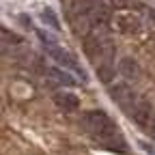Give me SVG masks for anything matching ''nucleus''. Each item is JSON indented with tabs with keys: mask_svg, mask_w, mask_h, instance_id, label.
Wrapping results in <instances>:
<instances>
[{
	"mask_svg": "<svg viewBox=\"0 0 155 155\" xmlns=\"http://www.w3.org/2000/svg\"><path fill=\"white\" fill-rule=\"evenodd\" d=\"M110 5H112L114 9H127V7L131 5V0H110Z\"/></svg>",
	"mask_w": 155,
	"mask_h": 155,
	"instance_id": "obj_14",
	"label": "nucleus"
},
{
	"mask_svg": "<svg viewBox=\"0 0 155 155\" xmlns=\"http://www.w3.org/2000/svg\"><path fill=\"white\" fill-rule=\"evenodd\" d=\"M119 71H121V75L125 78V80H129V82L140 80V75H142V69H140L138 61H136V58H131V56L121 58V63H119Z\"/></svg>",
	"mask_w": 155,
	"mask_h": 155,
	"instance_id": "obj_5",
	"label": "nucleus"
},
{
	"mask_svg": "<svg viewBox=\"0 0 155 155\" xmlns=\"http://www.w3.org/2000/svg\"><path fill=\"white\" fill-rule=\"evenodd\" d=\"M2 39H5L7 43H19V37L13 35V32H9L7 28H2Z\"/></svg>",
	"mask_w": 155,
	"mask_h": 155,
	"instance_id": "obj_13",
	"label": "nucleus"
},
{
	"mask_svg": "<svg viewBox=\"0 0 155 155\" xmlns=\"http://www.w3.org/2000/svg\"><path fill=\"white\" fill-rule=\"evenodd\" d=\"M110 97L119 104L121 108H125V112L129 114V110L136 106V97H134V93H131V88L127 86V84H114L112 88H110Z\"/></svg>",
	"mask_w": 155,
	"mask_h": 155,
	"instance_id": "obj_3",
	"label": "nucleus"
},
{
	"mask_svg": "<svg viewBox=\"0 0 155 155\" xmlns=\"http://www.w3.org/2000/svg\"><path fill=\"white\" fill-rule=\"evenodd\" d=\"M97 75H99V80L101 82H110L112 80V75H114V67L110 65V63H106V65H99V67H97Z\"/></svg>",
	"mask_w": 155,
	"mask_h": 155,
	"instance_id": "obj_11",
	"label": "nucleus"
},
{
	"mask_svg": "<svg viewBox=\"0 0 155 155\" xmlns=\"http://www.w3.org/2000/svg\"><path fill=\"white\" fill-rule=\"evenodd\" d=\"M82 125H84V129L93 136L97 142H101V140H106V138H110V136L116 134V125L112 123L110 116L106 112H101V110L86 112L82 116Z\"/></svg>",
	"mask_w": 155,
	"mask_h": 155,
	"instance_id": "obj_1",
	"label": "nucleus"
},
{
	"mask_svg": "<svg viewBox=\"0 0 155 155\" xmlns=\"http://www.w3.org/2000/svg\"><path fill=\"white\" fill-rule=\"evenodd\" d=\"M48 54L54 58V61L61 65V67H65V69H71V71H75V73H80V80L82 82H86L88 80V75H86V71L80 67V63L75 61V56L73 54H69L67 50H63V48H52V50H48Z\"/></svg>",
	"mask_w": 155,
	"mask_h": 155,
	"instance_id": "obj_2",
	"label": "nucleus"
},
{
	"mask_svg": "<svg viewBox=\"0 0 155 155\" xmlns=\"http://www.w3.org/2000/svg\"><path fill=\"white\" fill-rule=\"evenodd\" d=\"M151 19L155 22V9H151Z\"/></svg>",
	"mask_w": 155,
	"mask_h": 155,
	"instance_id": "obj_16",
	"label": "nucleus"
},
{
	"mask_svg": "<svg viewBox=\"0 0 155 155\" xmlns=\"http://www.w3.org/2000/svg\"><path fill=\"white\" fill-rule=\"evenodd\" d=\"M129 116L138 123L142 129H149L151 121H153V110H151V104L144 101V99H138L136 101V106L129 110Z\"/></svg>",
	"mask_w": 155,
	"mask_h": 155,
	"instance_id": "obj_4",
	"label": "nucleus"
},
{
	"mask_svg": "<svg viewBox=\"0 0 155 155\" xmlns=\"http://www.w3.org/2000/svg\"><path fill=\"white\" fill-rule=\"evenodd\" d=\"M149 131H151L153 140H155V116H153V121H151V125H149Z\"/></svg>",
	"mask_w": 155,
	"mask_h": 155,
	"instance_id": "obj_15",
	"label": "nucleus"
},
{
	"mask_svg": "<svg viewBox=\"0 0 155 155\" xmlns=\"http://www.w3.org/2000/svg\"><path fill=\"white\" fill-rule=\"evenodd\" d=\"M114 24H116V28H119L123 35H136V32L140 30V17L138 15H131V13L116 15Z\"/></svg>",
	"mask_w": 155,
	"mask_h": 155,
	"instance_id": "obj_6",
	"label": "nucleus"
},
{
	"mask_svg": "<svg viewBox=\"0 0 155 155\" xmlns=\"http://www.w3.org/2000/svg\"><path fill=\"white\" fill-rule=\"evenodd\" d=\"M37 37L41 39V43L45 45V50H52V48H56V39H54L52 35H48V32H43V30H39V32H37Z\"/></svg>",
	"mask_w": 155,
	"mask_h": 155,
	"instance_id": "obj_12",
	"label": "nucleus"
},
{
	"mask_svg": "<svg viewBox=\"0 0 155 155\" xmlns=\"http://www.w3.org/2000/svg\"><path fill=\"white\" fill-rule=\"evenodd\" d=\"M54 104L58 108L67 110V112H73V110L80 108V99H78L73 93H56L54 95Z\"/></svg>",
	"mask_w": 155,
	"mask_h": 155,
	"instance_id": "obj_7",
	"label": "nucleus"
},
{
	"mask_svg": "<svg viewBox=\"0 0 155 155\" xmlns=\"http://www.w3.org/2000/svg\"><path fill=\"white\" fill-rule=\"evenodd\" d=\"M104 149H108V151H114V153H125V142H123V138H119V136H110V138H106V140H101L99 142Z\"/></svg>",
	"mask_w": 155,
	"mask_h": 155,
	"instance_id": "obj_9",
	"label": "nucleus"
},
{
	"mask_svg": "<svg viewBox=\"0 0 155 155\" xmlns=\"http://www.w3.org/2000/svg\"><path fill=\"white\" fill-rule=\"evenodd\" d=\"M41 19H43V22H45V26L48 28H52V30H61L63 26H61V22H58V17H56V13L52 11V9H43L41 11Z\"/></svg>",
	"mask_w": 155,
	"mask_h": 155,
	"instance_id": "obj_10",
	"label": "nucleus"
},
{
	"mask_svg": "<svg viewBox=\"0 0 155 155\" xmlns=\"http://www.w3.org/2000/svg\"><path fill=\"white\" fill-rule=\"evenodd\" d=\"M50 75H52V80L58 82V84H63V86H75V80L69 75V71H65V67H54L50 69Z\"/></svg>",
	"mask_w": 155,
	"mask_h": 155,
	"instance_id": "obj_8",
	"label": "nucleus"
}]
</instances>
